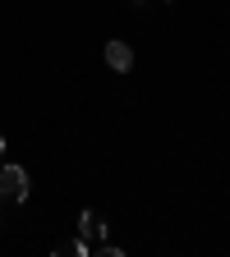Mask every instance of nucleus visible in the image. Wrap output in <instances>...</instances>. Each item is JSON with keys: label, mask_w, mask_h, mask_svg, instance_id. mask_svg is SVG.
<instances>
[{"label": "nucleus", "mask_w": 230, "mask_h": 257, "mask_svg": "<svg viewBox=\"0 0 230 257\" xmlns=\"http://www.w3.org/2000/svg\"><path fill=\"white\" fill-rule=\"evenodd\" d=\"M106 64L111 69H134V51H129V42H106Z\"/></svg>", "instance_id": "obj_3"}, {"label": "nucleus", "mask_w": 230, "mask_h": 257, "mask_svg": "<svg viewBox=\"0 0 230 257\" xmlns=\"http://www.w3.org/2000/svg\"><path fill=\"white\" fill-rule=\"evenodd\" d=\"M79 234H83V243H92V252L106 243V220H102V211H83L79 216Z\"/></svg>", "instance_id": "obj_2"}, {"label": "nucleus", "mask_w": 230, "mask_h": 257, "mask_svg": "<svg viewBox=\"0 0 230 257\" xmlns=\"http://www.w3.org/2000/svg\"><path fill=\"white\" fill-rule=\"evenodd\" d=\"M129 5H143V0H129Z\"/></svg>", "instance_id": "obj_4"}, {"label": "nucleus", "mask_w": 230, "mask_h": 257, "mask_svg": "<svg viewBox=\"0 0 230 257\" xmlns=\"http://www.w3.org/2000/svg\"><path fill=\"white\" fill-rule=\"evenodd\" d=\"M0 198L5 202H23L28 198V170L23 166H0Z\"/></svg>", "instance_id": "obj_1"}, {"label": "nucleus", "mask_w": 230, "mask_h": 257, "mask_svg": "<svg viewBox=\"0 0 230 257\" xmlns=\"http://www.w3.org/2000/svg\"><path fill=\"white\" fill-rule=\"evenodd\" d=\"M0 152H5V138H0Z\"/></svg>", "instance_id": "obj_5"}]
</instances>
